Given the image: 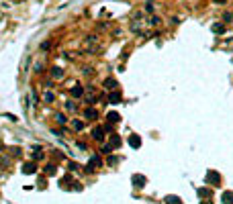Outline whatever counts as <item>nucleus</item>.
Returning <instances> with one entry per match:
<instances>
[{
    "instance_id": "f8f14e48",
    "label": "nucleus",
    "mask_w": 233,
    "mask_h": 204,
    "mask_svg": "<svg viewBox=\"0 0 233 204\" xmlns=\"http://www.w3.org/2000/svg\"><path fill=\"white\" fill-rule=\"evenodd\" d=\"M110 117V121H119V115H116V112H112V115H108Z\"/></svg>"
},
{
    "instance_id": "39448f33",
    "label": "nucleus",
    "mask_w": 233,
    "mask_h": 204,
    "mask_svg": "<svg viewBox=\"0 0 233 204\" xmlns=\"http://www.w3.org/2000/svg\"><path fill=\"white\" fill-rule=\"evenodd\" d=\"M110 102H121V94H110Z\"/></svg>"
},
{
    "instance_id": "9d476101",
    "label": "nucleus",
    "mask_w": 233,
    "mask_h": 204,
    "mask_svg": "<svg viewBox=\"0 0 233 204\" xmlns=\"http://www.w3.org/2000/svg\"><path fill=\"white\" fill-rule=\"evenodd\" d=\"M100 151H102V153H110L112 149H110V145H102V149H100Z\"/></svg>"
},
{
    "instance_id": "9b49d317",
    "label": "nucleus",
    "mask_w": 233,
    "mask_h": 204,
    "mask_svg": "<svg viewBox=\"0 0 233 204\" xmlns=\"http://www.w3.org/2000/svg\"><path fill=\"white\" fill-rule=\"evenodd\" d=\"M45 98H47V102H53V94H51V92L45 94Z\"/></svg>"
},
{
    "instance_id": "f03ea898",
    "label": "nucleus",
    "mask_w": 233,
    "mask_h": 204,
    "mask_svg": "<svg viewBox=\"0 0 233 204\" xmlns=\"http://www.w3.org/2000/svg\"><path fill=\"white\" fill-rule=\"evenodd\" d=\"M51 76H53V78H63V70H61V67H57V65H55L53 70H51Z\"/></svg>"
},
{
    "instance_id": "20e7f679",
    "label": "nucleus",
    "mask_w": 233,
    "mask_h": 204,
    "mask_svg": "<svg viewBox=\"0 0 233 204\" xmlns=\"http://www.w3.org/2000/svg\"><path fill=\"white\" fill-rule=\"evenodd\" d=\"M104 88H116V82H114V80H108V82H104Z\"/></svg>"
},
{
    "instance_id": "1a4fd4ad",
    "label": "nucleus",
    "mask_w": 233,
    "mask_h": 204,
    "mask_svg": "<svg viewBox=\"0 0 233 204\" xmlns=\"http://www.w3.org/2000/svg\"><path fill=\"white\" fill-rule=\"evenodd\" d=\"M72 125H74V129H78V131H80V129H82V127H84V125H82V123H80V121H74V123H72Z\"/></svg>"
},
{
    "instance_id": "7ed1b4c3",
    "label": "nucleus",
    "mask_w": 233,
    "mask_h": 204,
    "mask_svg": "<svg viewBox=\"0 0 233 204\" xmlns=\"http://www.w3.org/2000/svg\"><path fill=\"white\" fill-rule=\"evenodd\" d=\"M92 137H94L96 141H102V129H96V131H94V135H92Z\"/></svg>"
},
{
    "instance_id": "f257e3e1",
    "label": "nucleus",
    "mask_w": 233,
    "mask_h": 204,
    "mask_svg": "<svg viewBox=\"0 0 233 204\" xmlns=\"http://www.w3.org/2000/svg\"><path fill=\"white\" fill-rule=\"evenodd\" d=\"M96 117H98V115H96V110H94V108H86V110H84V119H88V121H94Z\"/></svg>"
},
{
    "instance_id": "423d86ee",
    "label": "nucleus",
    "mask_w": 233,
    "mask_h": 204,
    "mask_svg": "<svg viewBox=\"0 0 233 204\" xmlns=\"http://www.w3.org/2000/svg\"><path fill=\"white\" fill-rule=\"evenodd\" d=\"M223 20H225V22H231V20H233V12H227V14L223 16Z\"/></svg>"
},
{
    "instance_id": "ddd939ff",
    "label": "nucleus",
    "mask_w": 233,
    "mask_h": 204,
    "mask_svg": "<svg viewBox=\"0 0 233 204\" xmlns=\"http://www.w3.org/2000/svg\"><path fill=\"white\" fill-rule=\"evenodd\" d=\"M213 2H217V4H225L227 0H213Z\"/></svg>"
},
{
    "instance_id": "0eeeda50",
    "label": "nucleus",
    "mask_w": 233,
    "mask_h": 204,
    "mask_svg": "<svg viewBox=\"0 0 233 204\" xmlns=\"http://www.w3.org/2000/svg\"><path fill=\"white\" fill-rule=\"evenodd\" d=\"M213 31H215V33H223V25H215Z\"/></svg>"
},
{
    "instance_id": "6e6552de",
    "label": "nucleus",
    "mask_w": 233,
    "mask_h": 204,
    "mask_svg": "<svg viewBox=\"0 0 233 204\" xmlns=\"http://www.w3.org/2000/svg\"><path fill=\"white\" fill-rule=\"evenodd\" d=\"M55 121H57V123H65V117H63V115H55Z\"/></svg>"
}]
</instances>
